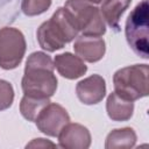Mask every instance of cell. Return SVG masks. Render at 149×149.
Returning a JSON list of instances; mask_svg holds the SVG:
<instances>
[{
	"label": "cell",
	"mask_w": 149,
	"mask_h": 149,
	"mask_svg": "<svg viewBox=\"0 0 149 149\" xmlns=\"http://www.w3.org/2000/svg\"><path fill=\"white\" fill-rule=\"evenodd\" d=\"M54 70L55 65L49 55L43 51L30 54L21 80L23 93L36 98L50 99L57 90V78L54 74Z\"/></svg>",
	"instance_id": "1"
},
{
	"label": "cell",
	"mask_w": 149,
	"mask_h": 149,
	"mask_svg": "<svg viewBox=\"0 0 149 149\" xmlns=\"http://www.w3.org/2000/svg\"><path fill=\"white\" fill-rule=\"evenodd\" d=\"M78 33L79 29L72 14L65 7H59L48 21L38 27L36 36L43 50L54 52L64 48L78 36Z\"/></svg>",
	"instance_id": "2"
},
{
	"label": "cell",
	"mask_w": 149,
	"mask_h": 149,
	"mask_svg": "<svg viewBox=\"0 0 149 149\" xmlns=\"http://www.w3.org/2000/svg\"><path fill=\"white\" fill-rule=\"evenodd\" d=\"M148 64H134L119 69L113 76L114 92L135 101L148 95Z\"/></svg>",
	"instance_id": "3"
},
{
	"label": "cell",
	"mask_w": 149,
	"mask_h": 149,
	"mask_svg": "<svg viewBox=\"0 0 149 149\" xmlns=\"http://www.w3.org/2000/svg\"><path fill=\"white\" fill-rule=\"evenodd\" d=\"M148 0H142L130 12L126 21V40L133 51L143 59L149 58L148 27H149Z\"/></svg>",
	"instance_id": "4"
},
{
	"label": "cell",
	"mask_w": 149,
	"mask_h": 149,
	"mask_svg": "<svg viewBox=\"0 0 149 149\" xmlns=\"http://www.w3.org/2000/svg\"><path fill=\"white\" fill-rule=\"evenodd\" d=\"M64 7L74 17L83 35L100 37L106 33V24L100 9L88 0H66Z\"/></svg>",
	"instance_id": "5"
},
{
	"label": "cell",
	"mask_w": 149,
	"mask_h": 149,
	"mask_svg": "<svg viewBox=\"0 0 149 149\" xmlns=\"http://www.w3.org/2000/svg\"><path fill=\"white\" fill-rule=\"evenodd\" d=\"M27 44L21 30L13 27L0 29V68L13 70L17 68L26 54Z\"/></svg>",
	"instance_id": "6"
},
{
	"label": "cell",
	"mask_w": 149,
	"mask_h": 149,
	"mask_svg": "<svg viewBox=\"0 0 149 149\" xmlns=\"http://www.w3.org/2000/svg\"><path fill=\"white\" fill-rule=\"evenodd\" d=\"M35 122L40 132L48 136L56 137L63 127L70 122V116L63 106L50 102L43 108Z\"/></svg>",
	"instance_id": "7"
},
{
	"label": "cell",
	"mask_w": 149,
	"mask_h": 149,
	"mask_svg": "<svg viewBox=\"0 0 149 149\" xmlns=\"http://www.w3.org/2000/svg\"><path fill=\"white\" fill-rule=\"evenodd\" d=\"M58 146L65 149H87L91 146V133L80 123H68L58 134Z\"/></svg>",
	"instance_id": "8"
},
{
	"label": "cell",
	"mask_w": 149,
	"mask_h": 149,
	"mask_svg": "<svg viewBox=\"0 0 149 149\" xmlns=\"http://www.w3.org/2000/svg\"><path fill=\"white\" fill-rule=\"evenodd\" d=\"M76 93L83 104L95 105L100 102L106 94V81L100 74H92L77 84Z\"/></svg>",
	"instance_id": "9"
},
{
	"label": "cell",
	"mask_w": 149,
	"mask_h": 149,
	"mask_svg": "<svg viewBox=\"0 0 149 149\" xmlns=\"http://www.w3.org/2000/svg\"><path fill=\"white\" fill-rule=\"evenodd\" d=\"M74 52L83 61L95 63L100 61L106 52V43L104 38L95 36H79L73 44Z\"/></svg>",
	"instance_id": "10"
},
{
	"label": "cell",
	"mask_w": 149,
	"mask_h": 149,
	"mask_svg": "<svg viewBox=\"0 0 149 149\" xmlns=\"http://www.w3.org/2000/svg\"><path fill=\"white\" fill-rule=\"evenodd\" d=\"M54 65L58 73L66 79H77L84 76L87 71V66L84 61L71 52L56 55L54 58Z\"/></svg>",
	"instance_id": "11"
},
{
	"label": "cell",
	"mask_w": 149,
	"mask_h": 149,
	"mask_svg": "<svg viewBox=\"0 0 149 149\" xmlns=\"http://www.w3.org/2000/svg\"><path fill=\"white\" fill-rule=\"evenodd\" d=\"M106 111L109 119L113 121H127L133 116L134 102L112 92L107 97Z\"/></svg>",
	"instance_id": "12"
},
{
	"label": "cell",
	"mask_w": 149,
	"mask_h": 149,
	"mask_svg": "<svg viewBox=\"0 0 149 149\" xmlns=\"http://www.w3.org/2000/svg\"><path fill=\"white\" fill-rule=\"evenodd\" d=\"M132 0H104L100 13L104 21L115 31H120V19L129 7Z\"/></svg>",
	"instance_id": "13"
},
{
	"label": "cell",
	"mask_w": 149,
	"mask_h": 149,
	"mask_svg": "<svg viewBox=\"0 0 149 149\" xmlns=\"http://www.w3.org/2000/svg\"><path fill=\"white\" fill-rule=\"evenodd\" d=\"M136 133L130 127L116 128L108 133L105 142L106 149L114 148H133L136 143Z\"/></svg>",
	"instance_id": "14"
},
{
	"label": "cell",
	"mask_w": 149,
	"mask_h": 149,
	"mask_svg": "<svg viewBox=\"0 0 149 149\" xmlns=\"http://www.w3.org/2000/svg\"><path fill=\"white\" fill-rule=\"evenodd\" d=\"M50 104L49 98H36L31 95H23L20 101V112L28 121H36L43 108Z\"/></svg>",
	"instance_id": "15"
},
{
	"label": "cell",
	"mask_w": 149,
	"mask_h": 149,
	"mask_svg": "<svg viewBox=\"0 0 149 149\" xmlns=\"http://www.w3.org/2000/svg\"><path fill=\"white\" fill-rule=\"evenodd\" d=\"M51 0H22L21 9L27 16L40 15L49 9Z\"/></svg>",
	"instance_id": "16"
},
{
	"label": "cell",
	"mask_w": 149,
	"mask_h": 149,
	"mask_svg": "<svg viewBox=\"0 0 149 149\" xmlns=\"http://www.w3.org/2000/svg\"><path fill=\"white\" fill-rule=\"evenodd\" d=\"M14 100V88L7 80L0 79V111L9 108Z\"/></svg>",
	"instance_id": "17"
},
{
	"label": "cell",
	"mask_w": 149,
	"mask_h": 149,
	"mask_svg": "<svg viewBox=\"0 0 149 149\" xmlns=\"http://www.w3.org/2000/svg\"><path fill=\"white\" fill-rule=\"evenodd\" d=\"M55 147V143H52V142H50V141H48V140H45V139H42V137H40V139H34L30 143H28L27 146H26V148H45V147Z\"/></svg>",
	"instance_id": "18"
},
{
	"label": "cell",
	"mask_w": 149,
	"mask_h": 149,
	"mask_svg": "<svg viewBox=\"0 0 149 149\" xmlns=\"http://www.w3.org/2000/svg\"><path fill=\"white\" fill-rule=\"evenodd\" d=\"M90 2H92V3H100V2H102L104 0H88Z\"/></svg>",
	"instance_id": "19"
}]
</instances>
